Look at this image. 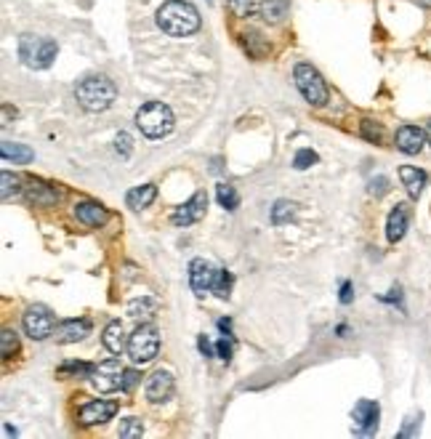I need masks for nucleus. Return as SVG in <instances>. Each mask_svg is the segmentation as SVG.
I'll use <instances>...</instances> for the list:
<instances>
[{
	"instance_id": "39448f33",
	"label": "nucleus",
	"mask_w": 431,
	"mask_h": 439,
	"mask_svg": "<svg viewBox=\"0 0 431 439\" xmlns=\"http://www.w3.org/2000/svg\"><path fill=\"white\" fill-rule=\"evenodd\" d=\"M157 351H160V333H157L155 325H141L128 338V354H131L134 362H152L157 357Z\"/></svg>"
},
{
	"instance_id": "c9c22d12",
	"label": "nucleus",
	"mask_w": 431,
	"mask_h": 439,
	"mask_svg": "<svg viewBox=\"0 0 431 439\" xmlns=\"http://www.w3.org/2000/svg\"><path fill=\"white\" fill-rule=\"evenodd\" d=\"M426 138H429V141H431V122H429V125H426Z\"/></svg>"
},
{
	"instance_id": "c85d7f7f",
	"label": "nucleus",
	"mask_w": 431,
	"mask_h": 439,
	"mask_svg": "<svg viewBox=\"0 0 431 439\" xmlns=\"http://www.w3.org/2000/svg\"><path fill=\"white\" fill-rule=\"evenodd\" d=\"M0 338H3V357L8 360V357L16 351V333H11V330H3Z\"/></svg>"
},
{
	"instance_id": "aec40b11",
	"label": "nucleus",
	"mask_w": 431,
	"mask_h": 439,
	"mask_svg": "<svg viewBox=\"0 0 431 439\" xmlns=\"http://www.w3.org/2000/svg\"><path fill=\"white\" fill-rule=\"evenodd\" d=\"M102 338H104V346L109 349L112 354H123V349L128 346V344H125V333H123V325H120V322H109V325L104 328V335H102Z\"/></svg>"
},
{
	"instance_id": "412c9836",
	"label": "nucleus",
	"mask_w": 431,
	"mask_h": 439,
	"mask_svg": "<svg viewBox=\"0 0 431 439\" xmlns=\"http://www.w3.org/2000/svg\"><path fill=\"white\" fill-rule=\"evenodd\" d=\"M32 157V150L30 147H22V144H11V141H3V160L6 163H30Z\"/></svg>"
},
{
	"instance_id": "393cba45",
	"label": "nucleus",
	"mask_w": 431,
	"mask_h": 439,
	"mask_svg": "<svg viewBox=\"0 0 431 439\" xmlns=\"http://www.w3.org/2000/svg\"><path fill=\"white\" fill-rule=\"evenodd\" d=\"M293 213H296V205L288 202V200H280V202L274 205V211H272V221H274V224H283L288 218H293Z\"/></svg>"
},
{
	"instance_id": "f704fd0d",
	"label": "nucleus",
	"mask_w": 431,
	"mask_h": 439,
	"mask_svg": "<svg viewBox=\"0 0 431 439\" xmlns=\"http://www.w3.org/2000/svg\"><path fill=\"white\" fill-rule=\"evenodd\" d=\"M219 354H221V360H229V354H232V346H229L226 341H219Z\"/></svg>"
},
{
	"instance_id": "4be33fe9",
	"label": "nucleus",
	"mask_w": 431,
	"mask_h": 439,
	"mask_svg": "<svg viewBox=\"0 0 431 439\" xmlns=\"http://www.w3.org/2000/svg\"><path fill=\"white\" fill-rule=\"evenodd\" d=\"M216 197H219V205H221V208H226V211H235V208L240 205L237 192H235V186H229V184H219Z\"/></svg>"
},
{
	"instance_id": "7c9ffc66",
	"label": "nucleus",
	"mask_w": 431,
	"mask_h": 439,
	"mask_svg": "<svg viewBox=\"0 0 431 439\" xmlns=\"http://www.w3.org/2000/svg\"><path fill=\"white\" fill-rule=\"evenodd\" d=\"M362 131H365V136L373 138V141H381V128H373V120L362 122Z\"/></svg>"
},
{
	"instance_id": "2eb2a0df",
	"label": "nucleus",
	"mask_w": 431,
	"mask_h": 439,
	"mask_svg": "<svg viewBox=\"0 0 431 439\" xmlns=\"http://www.w3.org/2000/svg\"><path fill=\"white\" fill-rule=\"evenodd\" d=\"M91 333V322L88 319H67L56 328V341L61 344H75V341H83Z\"/></svg>"
},
{
	"instance_id": "9d476101",
	"label": "nucleus",
	"mask_w": 431,
	"mask_h": 439,
	"mask_svg": "<svg viewBox=\"0 0 431 439\" xmlns=\"http://www.w3.org/2000/svg\"><path fill=\"white\" fill-rule=\"evenodd\" d=\"M205 205H208V197L205 192H197L192 195L184 205H179L173 216H171V221L176 224V227H187V224H194V221H200L203 218V213H205Z\"/></svg>"
},
{
	"instance_id": "6ab92c4d",
	"label": "nucleus",
	"mask_w": 431,
	"mask_h": 439,
	"mask_svg": "<svg viewBox=\"0 0 431 439\" xmlns=\"http://www.w3.org/2000/svg\"><path fill=\"white\" fill-rule=\"evenodd\" d=\"M157 197V186L155 184H144V186H134L128 195H125V202L136 208V211H141V208H149L152 205V200Z\"/></svg>"
},
{
	"instance_id": "cd10ccee",
	"label": "nucleus",
	"mask_w": 431,
	"mask_h": 439,
	"mask_svg": "<svg viewBox=\"0 0 431 439\" xmlns=\"http://www.w3.org/2000/svg\"><path fill=\"white\" fill-rule=\"evenodd\" d=\"M229 285H232V280H229V274H226V269H221V272H219V280H216V285H213V290H216V296H221V298H226V296H229Z\"/></svg>"
},
{
	"instance_id": "72a5a7b5",
	"label": "nucleus",
	"mask_w": 431,
	"mask_h": 439,
	"mask_svg": "<svg viewBox=\"0 0 431 439\" xmlns=\"http://www.w3.org/2000/svg\"><path fill=\"white\" fill-rule=\"evenodd\" d=\"M386 189H389V182H386V179H378V182L370 184V192H373V195H386Z\"/></svg>"
},
{
	"instance_id": "2f4dec72",
	"label": "nucleus",
	"mask_w": 431,
	"mask_h": 439,
	"mask_svg": "<svg viewBox=\"0 0 431 439\" xmlns=\"http://www.w3.org/2000/svg\"><path fill=\"white\" fill-rule=\"evenodd\" d=\"M118 152H123V157L131 154V136L128 134H120L118 136Z\"/></svg>"
},
{
	"instance_id": "0eeeda50",
	"label": "nucleus",
	"mask_w": 431,
	"mask_h": 439,
	"mask_svg": "<svg viewBox=\"0 0 431 439\" xmlns=\"http://www.w3.org/2000/svg\"><path fill=\"white\" fill-rule=\"evenodd\" d=\"M24 333L32 341H45L48 335L56 333V317L51 314V309L43 303H32L24 312Z\"/></svg>"
},
{
	"instance_id": "6e6552de",
	"label": "nucleus",
	"mask_w": 431,
	"mask_h": 439,
	"mask_svg": "<svg viewBox=\"0 0 431 439\" xmlns=\"http://www.w3.org/2000/svg\"><path fill=\"white\" fill-rule=\"evenodd\" d=\"M123 373L125 370L120 367L118 360H107L91 370V381L99 392H115V389H123Z\"/></svg>"
},
{
	"instance_id": "7ed1b4c3",
	"label": "nucleus",
	"mask_w": 431,
	"mask_h": 439,
	"mask_svg": "<svg viewBox=\"0 0 431 439\" xmlns=\"http://www.w3.org/2000/svg\"><path fill=\"white\" fill-rule=\"evenodd\" d=\"M136 125H139V131L144 136L163 138L173 131L176 120H173V112H171L168 104H163V102H147L136 112Z\"/></svg>"
},
{
	"instance_id": "f8f14e48",
	"label": "nucleus",
	"mask_w": 431,
	"mask_h": 439,
	"mask_svg": "<svg viewBox=\"0 0 431 439\" xmlns=\"http://www.w3.org/2000/svg\"><path fill=\"white\" fill-rule=\"evenodd\" d=\"M171 394H173V376L168 373V370H157V373H152L147 381V399L149 402H165V399H171Z\"/></svg>"
},
{
	"instance_id": "9b49d317",
	"label": "nucleus",
	"mask_w": 431,
	"mask_h": 439,
	"mask_svg": "<svg viewBox=\"0 0 431 439\" xmlns=\"http://www.w3.org/2000/svg\"><path fill=\"white\" fill-rule=\"evenodd\" d=\"M115 413H118V402L93 399V402H88V405H83V410H80V421H83L86 426L107 424V421H112Z\"/></svg>"
},
{
	"instance_id": "4468645a",
	"label": "nucleus",
	"mask_w": 431,
	"mask_h": 439,
	"mask_svg": "<svg viewBox=\"0 0 431 439\" xmlns=\"http://www.w3.org/2000/svg\"><path fill=\"white\" fill-rule=\"evenodd\" d=\"M407 224H410V208L407 205H397L394 211L389 213L386 221V237L389 243H400L407 232Z\"/></svg>"
},
{
	"instance_id": "20e7f679",
	"label": "nucleus",
	"mask_w": 431,
	"mask_h": 439,
	"mask_svg": "<svg viewBox=\"0 0 431 439\" xmlns=\"http://www.w3.org/2000/svg\"><path fill=\"white\" fill-rule=\"evenodd\" d=\"M19 56L32 70H45L56 59V43L40 35H22L19 38Z\"/></svg>"
},
{
	"instance_id": "f3484780",
	"label": "nucleus",
	"mask_w": 431,
	"mask_h": 439,
	"mask_svg": "<svg viewBox=\"0 0 431 439\" xmlns=\"http://www.w3.org/2000/svg\"><path fill=\"white\" fill-rule=\"evenodd\" d=\"M400 179H402V184H405V189H407V195L413 197V200H418L421 192H423V186H426V173L413 166H402Z\"/></svg>"
},
{
	"instance_id": "f03ea898",
	"label": "nucleus",
	"mask_w": 431,
	"mask_h": 439,
	"mask_svg": "<svg viewBox=\"0 0 431 439\" xmlns=\"http://www.w3.org/2000/svg\"><path fill=\"white\" fill-rule=\"evenodd\" d=\"M75 96H77V102H80L83 109H88V112H104V109H109V106L115 104L118 88H115V83L107 75H91L77 86Z\"/></svg>"
},
{
	"instance_id": "423d86ee",
	"label": "nucleus",
	"mask_w": 431,
	"mask_h": 439,
	"mask_svg": "<svg viewBox=\"0 0 431 439\" xmlns=\"http://www.w3.org/2000/svg\"><path fill=\"white\" fill-rule=\"evenodd\" d=\"M296 86L301 96L309 102V104H325L327 102V86L322 75L314 70L312 64H298L296 67Z\"/></svg>"
},
{
	"instance_id": "bb28decb",
	"label": "nucleus",
	"mask_w": 431,
	"mask_h": 439,
	"mask_svg": "<svg viewBox=\"0 0 431 439\" xmlns=\"http://www.w3.org/2000/svg\"><path fill=\"white\" fill-rule=\"evenodd\" d=\"M312 163H317V154H314L312 150H301L296 154V160H293V166H296L298 170H306V168L312 166Z\"/></svg>"
},
{
	"instance_id": "f257e3e1",
	"label": "nucleus",
	"mask_w": 431,
	"mask_h": 439,
	"mask_svg": "<svg viewBox=\"0 0 431 439\" xmlns=\"http://www.w3.org/2000/svg\"><path fill=\"white\" fill-rule=\"evenodd\" d=\"M157 24L171 38H187L200 27V14L187 0H168L157 11Z\"/></svg>"
},
{
	"instance_id": "c756f323",
	"label": "nucleus",
	"mask_w": 431,
	"mask_h": 439,
	"mask_svg": "<svg viewBox=\"0 0 431 439\" xmlns=\"http://www.w3.org/2000/svg\"><path fill=\"white\" fill-rule=\"evenodd\" d=\"M16 189H19V179L11 176V173H3V200H8L11 192L16 195Z\"/></svg>"
},
{
	"instance_id": "e433bc0d",
	"label": "nucleus",
	"mask_w": 431,
	"mask_h": 439,
	"mask_svg": "<svg viewBox=\"0 0 431 439\" xmlns=\"http://www.w3.org/2000/svg\"><path fill=\"white\" fill-rule=\"evenodd\" d=\"M421 3H423V6H431V0H421Z\"/></svg>"
},
{
	"instance_id": "473e14b6",
	"label": "nucleus",
	"mask_w": 431,
	"mask_h": 439,
	"mask_svg": "<svg viewBox=\"0 0 431 439\" xmlns=\"http://www.w3.org/2000/svg\"><path fill=\"white\" fill-rule=\"evenodd\" d=\"M136 383H139V373L136 370H125L123 373V389H134Z\"/></svg>"
},
{
	"instance_id": "ddd939ff",
	"label": "nucleus",
	"mask_w": 431,
	"mask_h": 439,
	"mask_svg": "<svg viewBox=\"0 0 431 439\" xmlns=\"http://www.w3.org/2000/svg\"><path fill=\"white\" fill-rule=\"evenodd\" d=\"M423 141H426V134L418 125H402L397 131V150L405 154H418L423 150Z\"/></svg>"
},
{
	"instance_id": "a878e982",
	"label": "nucleus",
	"mask_w": 431,
	"mask_h": 439,
	"mask_svg": "<svg viewBox=\"0 0 431 439\" xmlns=\"http://www.w3.org/2000/svg\"><path fill=\"white\" fill-rule=\"evenodd\" d=\"M261 0H229V8L237 16H251L253 11H258Z\"/></svg>"
},
{
	"instance_id": "dca6fc26",
	"label": "nucleus",
	"mask_w": 431,
	"mask_h": 439,
	"mask_svg": "<svg viewBox=\"0 0 431 439\" xmlns=\"http://www.w3.org/2000/svg\"><path fill=\"white\" fill-rule=\"evenodd\" d=\"M75 216H77L83 224H88V227H102L107 221V211L99 202H91V200L77 202V205H75Z\"/></svg>"
},
{
	"instance_id": "5701e85b",
	"label": "nucleus",
	"mask_w": 431,
	"mask_h": 439,
	"mask_svg": "<svg viewBox=\"0 0 431 439\" xmlns=\"http://www.w3.org/2000/svg\"><path fill=\"white\" fill-rule=\"evenodd\" d=\"M288 11V0H267L264 3V19L267 22H280Z\"/></svg>"
},
{
	"instance_id": "a211bd4d",
	"label": "nucleus",
	"mask_w": 431,
	"mask_h": 439,
	"mask_svg": "<svg viewBox=\"0 0 431 439\" xmlns=\"http://www.w3.org/2000/svg\"><path fill=\"white\" fill-rule=\"evenodd\" d=\"M378 405L370 402V399H362L357 408H354V421L359 424V431H373L375 424H378Z\"/></svg>"
},
{
	"instance_id": "b1692460",
	"label": "nucleus",
	"mask_w": 431,
	"mask_h": 439,
	"mask_svg": "<svg viewBox=\"0 0 431 439\" xmlns=\"http://www.w3.org/2000/svg\"><path fill=\"white\" fill-rule=\"evenodd\" d=\"M123 439H136L144 434V426H141V421L139 418H125L123 424H120V431H118Z\"/></svg>"
},
{
	"instance_id": "1a4fd4ad",
	"label": "nucleus",
	"mask_w": 431,
	"mask_h": 439,
	"mask_svg": "<svg viewBox=\"0 0 431 439\" xmlns=\"http://www.w3.org/2000/svg\"><path fill=\"white\" fill-rule=\"evenodd\" d=\"M219 272H221V269H216L210 261L194 258L192 264H189V285H192V290H197V293H208V290H213V285H216Z\"/></svg>"
}]
</instances>
